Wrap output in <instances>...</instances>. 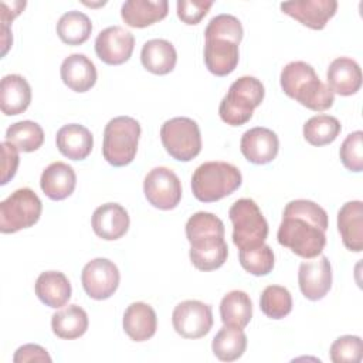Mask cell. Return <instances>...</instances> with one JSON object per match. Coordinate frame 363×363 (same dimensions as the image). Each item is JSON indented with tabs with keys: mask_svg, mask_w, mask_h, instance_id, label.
<instances>
[{
	"mask_svg": "<svg viewBox=\"0 0 363 363\" xmlns=\"http://www.w3.org/2000/svg\"><path fill=\"white\" fill-rule=\"evenodd\" d=\"M244 30L241 21L231 14H218L213 17L204 31L206 38H227L235 43H241Z\"/></svg>",
	"mask_w": 363,
	"mask_h": 363,
	"instance_id": "obj_37",
	"label": "cell"
},
{
	"mask_svg": "<svg viewBox=\"0 0 363 363\" xmlns=\"http://www.w3.org/2000/svg\"><path fill=\"white\" fill-rule=\"evenodd\" d=\"M326 78L332 92L342 96H350L362 86V69L359 64L349 57L335 58L329 64Z\"/></svg>",
	"mask_w": 363,
	"mask_h": 363,
	"instance_id": "obj_19",
	"label": "cell"
},
{
	"mask_svg": "<svg viewBox=\"0 0 363 363\" xmlns=\"http://www.w3.org/2000/svg\"><path fill=\"white\" fill-rule=\"evenodd\" d=\"M298 282L302 295L309 301H319L326 296L332 286V267L328 257L320 255L299 265Z\"/></svg>",
	"mask_w": 363,
	"mask_h": 363,
	"instance_id": "obj_14",
	"label": "cell"
},
{
	"mask_svg": "<svg viewBox=\"0 0 363 363\" xmlns=\"http://www.w3.org/2000/svg\"><path fill=\"white\" fill-rule=\"evenodd\" d=\"M169 13L167 0H128L121 7V17L129 27L143 28L163 20Z\"/></svg>",
	"mask_w": 363,
	"mask_h": 363,
	"instance_id": "obj_23",
	"label": "cell"
},
{
	"mask_svg": "<svg viewBox=\"0 0 363 363\" xmlns=\"http://www.w3.org/2000/svg\"><path fill=\"white\" fill-rule=\"evenodd\" d=\"M282 91L308 109L320 112L329 109L335 102V94L323 84L313 67L305 61L286 64L279 77Z\"/></svg>",
	"mask_w": 363,
	"mask_h": 363,
	"instance_id": "obj_3",
	"label": "cell"
},
{
	"mask_svg": "<svg viewBox=\"0 0 363 363\" xmlns=\"http://www.w3.org/2000/svg\"><path fill=\"white\" fill-rule=\"evenodd\" d=\"M31 102V86L18 74L3 77L0 84V106L7 116L23 113Z\"/></svg>",
	"mask_w": 363,
	"mask_h": 363,
	"instance_id": "obj_25",
	"label": "cell"
},
{
	"mask_svg": "<svg viewBox=\"0 0 363 363\" xmlns=\"http://www.w3.org/2000/svg\"><path fill=\"white\" fill-rule=\"evenodd\" d=\"M140 61L145 69L155 75H166L174 69L177 52L173 44L163 38H153L143 44Z\"/></svg>",
	"mask_w": 363,
	"mask_h": 363,
	"instance_id": "obj_28",
	"label": "cell"
},
{
	"mask_svg": "<svg viewBox=\"0 0 363 363\" xmlns=\"http://www.w3.org/2000/svg\"><path fill=\"white\" fill-rule=\"evenodd\" d=\"M233 223V242L238 250L264 244L268 235V223L252 199L237 200L228 211Z\"/></svg>",
	"mask_w": 363,
	"mask_h": 363,
	"instance_id": "obj_7",
	"label": "cell"
},
{
	"mask_svg": "<svg viewBox=\"0 0 363 363\" xmlns=\"http://www.w3.org/2000/svg\"><path fill=\"white\" fill-rule=\"evenodd\" d=\"M281 10L299 21L301 24L312 28L322 30L326 23L336 14L337 1L335 0H296L281 3Z\"/></svg>",
	"mask_w": 363,
	"mask_h": 363,
	"instance_id": "obj_15",
	"label": "cell"
},
{
	"mask_svg": "<svg viewBox=\"0 0 363 363\" xmlns=\"http://www.w3.org/2000/svg\"><path fill=\"white\" fill-rule=\"evenodd\" d=\"M37 298L50 308H61L71 298V284L60 271L41 272L34 285Z\"/></svg>",
	"mask_w": 363,
	"mask_h": 363,
	"instance_id": "obj_27",
	"label": "cell"
},
{
	"mask_svg": "<svg viewBox=\"0 0 363 363\" xmlns=\"http://www.w3.org/2000/svg\"><path fill=\"white\" fill-rule=\"evenodd\" d=\"M62 82L75 92H86L96 82V68L84 54L68 55L60 68Z\"/></svg>",
	"mask_w": 363,
	"mask_h": 363,
	"instance_id": "obj_24",
	"label": "cell"
},
{
	"mask_svg": "<svg viewBox=\"0 0 363 363\" xmlns=\"http://www.w3.org/2000/svg\"><path fill=\"white\" fill-rule=\"evenodd\" d=\"M337 230L347 250L353 252L363 250V203L360 200L347 201L340 207Z\"/></svg>",
	"mask_w": 363,
	"mask_h": 363,
	"instance_id": "obj_21",
	"label": "cell"
},
{
	"mask_svg": "<svg viewBox=\"0 0 363 363\" xmlns=\"http://www.w3.org/2000/svg\"><path fill=\"white\" fill-rule=\"evenodd\" d=\"M1 184H7L16 174L18 167V149L10 142H1Z\"/></svg>",
	"mask_w": 363,
	"mask_h": 363,
	"instance_id": "obj_41",
	"label": "cell"
},
{
	"mask_svg": "<svg viewBox=\"0 0 363 363\" xmlns=\"http://www.w3.org/2000/svg\"><path fill=\"white\" fill-rule=\"evenodd\" d=\"M119 269L108 258H95L85 264L81 281L86 295L96 301L111 298L119 286Z\"/></svg>",
	"mask_w": 363,
	"mask_h": 363,
	"instance_id": "obj_12",
	"label": "cell"
},
{
	"mask_svg": "<svg viewBox=\"0 0 363 363\" xmlns=\"http://www.w3.org/2000/svg\"><path fill=\"white\" fill-rule=\"evenodd\" d=\"M135 48V37L121 26H111L102 30L95 38V52L108 65L126 62Z\"/></svg>",
	"mask_w": 363,
	"mask_h": 363,
	"instance_id": "obj_13",
	"label": "cell"
},
{
	"mask_svg": "<svg viewBox=\"0 0 363 363\" xmlns=\"http://www.w3.org/2000/svg\"><path fill=\"white\" fill-rule=\"evenodd\" d=\"M340 160L343 166L354 173L363 170V132L356 130L346 136L340 150Z\"/></svg>",
	"mask_w": 363,
	"mask_h": 363,
	"instance_id": "obj_39",
	"label": "cell"
},
{
	"mask_svg": "<svg viewBox=\"0 0 363 363\" xmlns=\"http://www.w3.org/2000/svg\"><path fill=\"white\" fill-rule=\"evenodd\" d=\"M125 333L135 342L150 339L157 329V316L155 309L145 302L130 303L123 313Z\"/></svg>",
	"mask_w": 363,
	"mask_h": 363,
	"instance_id": "obj_26",
	"label": "cell"
},
{
	"mask_svg": "<svg viewBox=\"0 0 363 363\" xmlns=\"http://www.w3.org/2000/svg\"><path fill=\"white\" fill-rule=\"evenodd\" d=\"M238 60V43L227 38H206L204 64L211 74L217 77L231 74L237 68Z\"/></svg>",
	"mask_w": 363,
	"mask_h": 363,
	"instance_id": "obj_18",
	"label": "cell"
},
{
	"mask_svg": "<svg viewBox=\"0 0 363 363\" xmlns=\"http://www.w3.org/2000/svg\"><path fill=\"white\" fill-rule=\"evenodd\" d=\"M329 353L333 363H359L363 356L362 339L354 335L340 336L332 343Z\"/></svg>",
	"mask_w": 363,
	"mask_h": 363,
	"instance_id": "obj_38",
	"label": "cell"
},
{
	"mask_svg": "<svg viewBox=\"0 0 363 363\" xmlns=\"http://www.w3.org/2000/svg\"><path fill=\"white\" fill-rule=\"evenodd\" d=\"M88 315L78 305H68L57 311L51 318V329L60 339H78L88 329Z\"/></svg>",
	"mask_w": 363,
	"mask_h": 363,
	"instance_id": "obj_29",
	"label": "cell"
},
{
	"mask_svg": "<svg viewBox=\"0 0 363 363\" xmlns=\"http://www.w3.org/2000/svg\"><path fill=\"white\" fill-rule=\"evenodd\" d=\"M13 362L14 363H26V362H47L51 363V357L47 353V350L44 347H41L40 345H34V343H27L20 346L14 356H13Z\"/></svg>",
	"mask_w": 363,
	"mask_h": 363,
	"instance_id": "obj_42",
	"label": "cell"
},
{
	"mask_svg": "<svg viewBox=\"0 0 363 363\" xmlns=\"http://www.w3.org/2000/svg\"><path fill=\"white\" fill-rule=\"evenodd\" d=\"M139 138L140 125L135 118L116 116L111 119L104 129V159L115 167L128 166L136 156Z\"/></svg>",
	"mask_w": 363,
	"mask_h": 363,
	"instance_id": "obj_6",
	"label": "cell"
},
{
	"mask_svg": "<svg viewBox=\"0 0 363 363\" xmlns=\"http://www.w3.org/2000/svg\"><path fill=\"white\" fill-rule=\"evenodd\" d=\"M342 130L340 122L330 115H315L303 125V138L312 146H325L336 140Z\"/></svg>",
	"mask_w": 363,
	"mask_h": 363,
	"instance_id": "obj_33",
	"label": "cell"
},
{
	"mask_svg": "<svg viewBox=\"0 0 363 363\" xmlns=\"http://www.w3.org/2000/svg\"><path fill=\"white\" fill-rule=\"evenodd\" d=\"M176 6H177L179 18L189 26H194V24H199L206 17V14L213 6V1L179 0Z\"/></svg>",
	"mask_w": 363,
	"mask_h": 363,
	"instance_id": "obj_40",
	"label": "cell"
},
{
	"mask_svg": "<svg viewBox=\"0 0 363 363\" xmlns=\"http://www.w3.org/2000/svg\"><path fill=\"white\" fill-rule=\"evenodd\" d=\"M242 182L241 172L227 162H206L191 176L193 196L203 203L218 201L234 193Z\"/></svg>",
	"mask_w": 363,
	"mask_h": 363,
	"instance_id": "obj_4",
	"label": "cell"
},
{
	"mask_svg": "<svg viewBox=\"0 0 363 363\" xmlns=\"http://www.w3.org/2000/svg\"><path fill=\"white\" fill-rule=\"evenodd\" d=\"M265 88L255 77L244 75L235 79L218 106L223 122L231 126H241L252 118V112L264 101Z\"/></svg>",
	"mask_w": 363,
	"mask_h": 363,
	"instance_id": "obj_5",
	"label": "cell"
},
{
	"mask_svg": "<svg viewBox=\"0 0 363 363\" xmlns=\"http://www.w3.org/2000/svg\"><path fill=\"white\" fill-rule=\"evenodd\" d=\"M238 259H240L241 267L247 272L257 275V277L268 275L272 271L274 264H275L274 252H272L271 247L267 244L240 250Z\"/></svg>",
	"mask_w": 363,
	"mask_h": 363,
	"instance_id": "obj_36",
	"label": "cell"
},
{
	"mask_svg": "<svg viewBox=\"0 0 363 363\" xmlns=\"http://www.w3.org/2000/svg\"><path fill=\"white\" fill-rule=\"evenodd\" d=\"M143 193L149 204L159 210H172L182 200V182L177 174L163 166L152 169L143 180Z\"/></svg>",
	"mask_w": 363,
	"mask_h": 363,
	"instance_id": "obj_10",
	"label": "cell"
},
{
	"mask_svg": "<svg viewBox=\"0 0 363 363\" xmlns=\"http://www.w3.org/2000/svg\"><path fill=\"white\" fill-rule=\"evenodd\" d=\"M224 223L213 213H194L186 223L190 242V261L200 271H213L224 265L228 247L224 240Z\"/></svg>",
	"mask_w": 363,
	"mask_h": 363,
	"instance_id": "obj_2",
	"label": "cell"
},
{
	"mask_svg": "<svg viewBox=\"0 0 363 363\" xmlns=\"http://www.w3.org/2000/svg\"><path fill=\"white\" fill-rule=\"evenodd\" d=\"M6 140L20 152H34L44 143V130L37 122L20 121L7 128Z\"/></svg>",
	"mask_w": 363,
	"mask_h": 363,
	"instance_id": "obj_34",
	"label": "cell"
},
{
	"mask_svg": "<svg viewBox=\"0 0 363 363\" xmlns=\"http://www.w3.org/2000/svg\"><path fill=\"white\" fill-rule=\"evenodd\" d=\"M77 186V174L74 169L64 162H54L48 164L40 177V187L43 193L55 201L69 197Z\"/></svg>",
	"mask_w": 363,
	"mask_h": 363,
	"instance_id": "obj_20",
	"label": "cell"
},
{
	"mask_svg": "<svg viewBox=\"0 0 363 363\" xmlns=\"http://www.w3.org/2000/svg\"><path fill=\"white\" fill-rule=\"evenodd\" d=\"M55 143L62 156L71 160H82L92 152L94 136L84 125L68 123L58 129Z\"/></svg>",
	"mask_w": 363,
	"mask_h": 363,
	"instance_id": "obj_22",
	"label": "cell"
},
{
	"mask_svg": "<svg viewBox=\"0 0 363 363\" xmlns=\"http://www.w3.org/2000/svg\"><path fill=\"white\" fill-rule=\"evenodd\" d=\"M160 139L166 152L179 162H190L201 150V133L196 121L177 116L160 128Z\"/></svg>",
	"mask_w": 363,
	"mask_h": 363,
	"instance_id": "obj_9",
	"label": "cell"
},
{
	"mask_svg": "<svg viewBox=\"0 0 363 363\" xmlns=\"http://www.w3.org/2000/svg\"><path fill=\"white\" fill-rule=\"evenodd\" d=\"M1 44H3V51H1V55H6L7 50L10 48L11 43H13V37H11V33H10V28L9 26H1Z\"/></svg>",
	"mask_w": 363,
	"mask_h": 363,
	"instance_id": "obj_44",
	"label": "cell"
},
{
	"mask_svg": "<svg viewBox=\"0 0 363 363\" xmlns=\"http://www.w3.org/2000/svg\"><path fill=\"white\" fill-rule=\"evenodd\" d=\"M172 323L182 337L200 339L213 326L211 306L201 301H183L173 309Z\"/></svg>",
	"mask_w": 363,
	"mask_h": 363,
	"instance_id": "obj_11",
	"label": "cell"
},
{
	"mask_svg": "<svg viewBox=\"0 0 363 363\" xmlns=\"http://www.w3.org/2000/svg\"><path fill=\"white\" fill-rule=\"evenodd\" d=\"M240 150L248 162L254 164H267L277 157L279 139L274 130L255 126L245 130L241 136Z\"/></svg>",
	"mask_w": 363,
	"mask_h": 363,
	"instance_id": "obj_16",
	"label": "cell"
},
{
	"mask_svg": "<svg viewBox=\"0 0 363 363\" xmlns=\"http://www.w3.org/2000/svg\"><path fill=\"white\" fill-rule=\"evenodd\" d=\"M41 210V200L31 189H17L0 203V231L13 234L34 225L40 220Z\"/></svg>",
	"mask_w": 363,
	"mask_h": 363,
	"instance_id": "obj_8",
	"label": "cell"
},
{
	"mask_svg": "<svg viewBox=\"0 0 363 363\" xmlns=\"http://www.w3.org/2000/svg\"><path fill=\"white\" fill-rule=\"evenodd\" d=\"M92 31L89 17L81 11L71 10L64 13L57 23V34L60 40L68 45L84 44Z\"/></svg>",
	"mask_w": 363,
	"mask_h": 363,
	"instance_id": "obj_32",
	"label": "cell"
},
{
	"mask_svg": "<svg viewBox=\"0 0 363 363\" xmlns=\"http://www.w3.org/2000/svg\"><path fill=\"white\" fill-rule=\"evenodd\" d=\"M262 313L271 319H282L292 311V296L285 286L269 285L259 298Z\"/></svg>",
	"mask_w": 363,
	"mask_h": 363,
	"instance_id": "obj_35",
	"label": "cell"
},
{
	"mask_svg": "<svg viewBox=\"0 0 363 363\" xmlns=\"http://www.w3.org/2000/svg\"><path fill=\"white\" fill-rule=\"evenodd\" d=\"M26 7V1H1V26H9Z\"/></svg>",
	"mask_w": 363,
	"mask_h": 363,
	"instance_id": "obj_43",
	"label": "cell"
},
{
	"mask_svg": "<svg viewBox=\"0 0 363 363\" xmlns=\"http://www.w3.org/2000/svg\"><path fill=\"white\" fill-rule=\"evenodd\" d=\"M220 316L224 325L244 329L252 318V303L244 291H231L220 302Z\"/></svg>",
	"mask_w": 363,
	"mask_h": 363,
	"instance_id": "obj_30",
	"label": "cell"
},
{
	"mask_svg": "<svg viewBox=\"0 0 363 363\" xmlns=\"http://www.w3.org/2000/svg\"><path fill=\"white\" fill-rule=\"evenodd\" d=\"M247 349V335L242 329L224 325L213 339L211 350L221 362L240 359Z\"/></svg>",
	"mask_w": 363,
	"mask_h": 363,
	"instance_id": "obj_31",
	"label": "cell"
},
{
	"mask_svg": "<svg viewBox=\"0 0 363 363\" xmlns=\"http://www.w3.org/2000/svg\"><path fill=\"white\" fill-rule=\"evenodd\" d=\"M94 233L106 241L123 237L129 230V214L118 203H106L99 206L91 218Z\"/></svg>",
	"mask_w": 363,
	"mask_h": 363,
	"instance_id": "obj_17",
	"label": "cell"
},
{
	"mask_svg": "<svg viewBox=\"0 0 363 363\" xmlns=\"http://www.w3.org/2000/svg\"><path fill=\"white\" fill-rule=\"evenodd\" d=\"M328 225V214L319 204L298 199L285 206L277 238L298 257L312 259L320 255L326 245Z\"/></svg>",
	"mask_w": 363,
	"mask_h": 363,
	"instance_id": "obj_1",
	"label": "cell"
}]
</instances>
